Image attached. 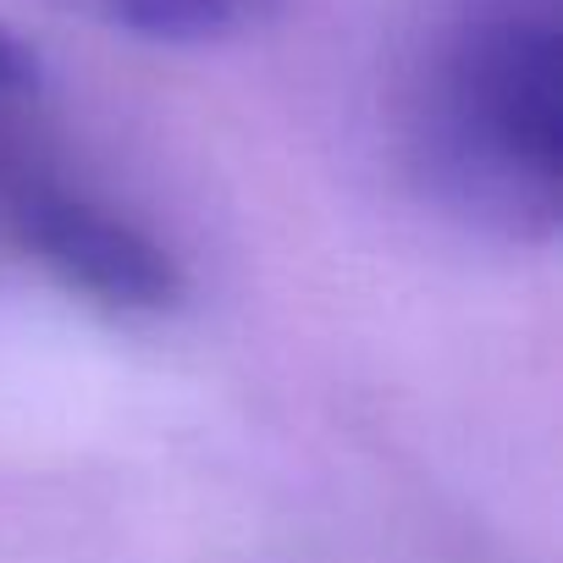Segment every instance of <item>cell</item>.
Listing matches in <instances>:
<instances>
[{"instance_id": "4", "label": "cell", "mask_w": 563, "mask_h": 563, "mask_svg": "<svg viewBox=\"0 0 563 563\" xmlns=\"http://www.w3.org/2000/svg\"><path fill=\"white\" fill-rule=\"evenodd\" d=\"M34 84V56L0 29V100H12V95H23Z\"/></svg>"}, {"instance_id": "2", "label": "cell", "mask_w": 563, "mask_h": 563, "mask_svg": "<svg viewBox=\"0 0 563 563\" xmlns=\"http://www.w3.org/2000/svg\"><path fill=\"white\" fill-rule=\"evenodd\" d=\"M7 216L23 249L89 305H106L117 316H166L188 294L183 265L166 243L56 177H18L7 194Z\"/></svg>"}, {"instance_id": "3", "label": "cell", "mask_w": 563, "mask_h": 563, "mask_svg": "<svg viewBox=\"0 0 563 563\" xmlns=\"http://www.w3.org/2000/svg\"><path fill=\"white\" fill-rule=\"evenodd\" d=\"M62 7L144 45H216L265 23L282 0H62Z\"/></svg>"}, {"instance_id": "1", "label": "cell", "mask_w": 563, "mask_h": 563, "mask_svg": "<svg viewBox=\"0 0 563 563\" xmlns=\"http://www.w3.org/2000/svg\"><path fill=\"white\" fill-rule=\"evenodd\" d=\"M415 172L464 227L547 243L563 210V0H448L415 95Z\"/></svg>"}]
</instances>
